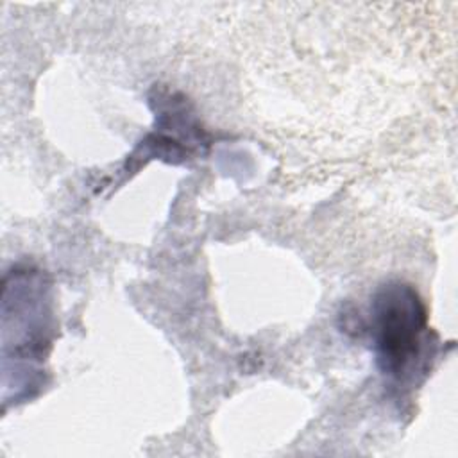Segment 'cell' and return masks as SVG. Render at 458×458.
<instances>
[{
  "mask_svg": "<svg viewBox=\"0 0 458 458\" xmlns=\"http://www.w3.org/2000/svg\"><path fill=\"white\" fill-rule=\"evenodd\" d=\"M370 333L381 372L397 381L411 377L429 344L428 313L419 293L401 281L379 286L370 304Z\"/></svg>",
  "mask_w": 458,
  "mask_h": 458,
  "instance_id": "6da1fadb",
  "label": "cell"
}]
</instances>
